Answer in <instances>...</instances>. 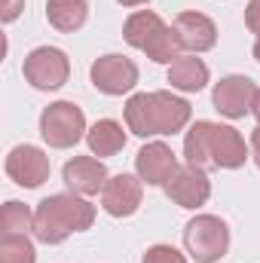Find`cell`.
I'll return each mask as SVG.
<instances>
[{
    "label": "cell",
    "instance_id": "6da1fadb",
    "mask_svg": "<svg viewBox=\"0 0 260 263\" xmlns=\"http://www.w3.org/2000/svg\"><path fill=\"white\" fill-rule=\"evenodd\" d=\"M245 138L233 126H220L211 120H196L184 135V156L196 168H242L248 159Z\"/></svg>",
    "mask_w": 260,
    "mask_h": 263
},
{
    "label": "cell",
    "instance_id": "7a4b0ae2",
    "mask_svg": "<svg viewBox=\"0 0 260 263\" xmlns=\"http://www.w3.org/2000/svg\"><path fill=\"white\" fill-rule=\"evenodd\" d=\"M126 129L138 138H153V135H175L181 132L193 110L184 98L172 92H138L132 95L123 107Z\"/></svg>",
    "mask_w": 260,
    "mask_h": 263
},
{
    "label": "cell",
    "instance_id": "3957f363",
    "mask_svg": "<svg viewBox=\"0 0 260 263\" xmlns=\"http://www.w3.org/2000/svg\"><path fill=\"white\" fill-rule=\"evenodd\" d=\"M95 220V205L77 193L46 196L34 211V236L43 245H62L70 233L89 230Z\"/></svg>",
    "mask_w": 260,
    "mask_h": 263
},
{
    "label": "cell",
    "instance_id": "277c9868",
    "mask_svg": "<svg viewBox=\"0 0 260 263\" xmlns=\"http://www.w3.org/2000/svg\"><path fill=\"white\" fill-rule=\"evenodd\" d=\"M123 40L135 46V49H141L150 62H156V65H172V62H178L181 59V40H178V34H175V28H169L156 12H150V9H138V12H132L129 18H126V25H123Z\"/></svg>",
    "mask_w": 260,
    "mask_h": 263
},
{
    "label": "cell",
    "instance_id": "5b68a950",
    "mask_svg": "<svg viewBox=\"0 0 260 263\" xmlns=\"http://www.w3.org/2000/svg\"><path fill=\"white\" fill-rule=\"evenodd\" d=\"M86 132V117L73 101H52L40 114V135L52 150H67L80 144Z\"/></svg>",
    "mask_w": 260,
    "mask_h": 263
},
{
    "label": "cell",
    "instance_id": "8992f818",
    "mask_svg": "<svg viewBox=\"0 0 260 263\" xmlns=\"http://www.w3.org/2000/svg\"><path fill=\"white\" fill-rule=\"evenodd\" d=\"M184 248L196 263H214L230 248V230L214 214H196L184 230Z\"/></svg>",
    "mask_w": 260,
    "mask_h": 263
},
{
    "label": "cell",
    "instance_id": "52a82bcc",
    "mask_svg": "<svg viewBox=\"0 0 260 263\" xmlns=\"http://www.w3.org/2000/svg\"><path fill=\"white\" fill-rule=\"evenodd\" d=\"M25 80L40 89V92H55L62 89L70 77V62L59 46H37L25 55V65H22Z\"/></svg>",
    "mask_w": 260,
    "mask_h": 263
},
{
    "label": "cell",
    "instance_id": "ba28073f",
    "mask_svg": "<svg viewBox=\"0 0 260 263\" xmlns=\"http://www.w3.org/2000/svg\"><path fill=\"white\" fill-rule=\"evenodd\" d=\"M254 95H257V86H254L251 77L230 73V77H224L220 83H214L211 104H214V110H217L220 117H227V120H242L245 114H251Z\"/></svg>",
    "mask_w": 260,
    "mask_h": 263
},
{
    "label": "cell",
    "instance_id": "9c48e42d",
    "mask_svg": "<svg viewBox=\"0 0 260 263\" xmlns=\"http://www.w3.org/2000/svg\"><path fill=\"white\" fill-rule=\"evenodd\" d=\"M49 172H52L49 156L34 144H18L6 153V175L25 190H34L43 181H49Z\"/></svg>",
    "mask_w": 260,
    "mask_h": 263
},
{
    "label": "cell",
    "instance_id": "30bf717a",
    "mask_svg": "<svg viewBox=\"0 0 260 263\" xmlns=\"http://www.w3.org/2000/svg\"><path fill=\"white\" fill-rule=\"evenodd\" d=\"M89 77H92V86L98 92H104V95H126V92H132L138 86V65L132 59H126V55L110 52V55H101L92 65Z\"/></svg>",
    "mask_w": 260,
    "mask_h": 263
},
{
    "label": "cell",
    "instance_id": "8fae6325",
    "mask_svg": "<svg viewBox=\"0 0 260 263\" xmlns=\"http://www.w3.org/2000/svg\"><path fill=\"white\" fill-rule=\"evenodd\" d=\"M135 172L147 187H165L178 172V156L165 141H150L135 156Z\"/></svg>",
    "mask_w": 260,
    "mask_h": 263
},
{
    "label": "cell",
    "instance_id": "7c38bea8",
    "mask_svg": "<svg viewBox=\"0 0 260 263\" xmlns=\"http://www.w3.org/2000/svg\"><path fill=\"white\" fill-rule=\"evenodd\" d=\"M165 196L172 199L175 205L181 208H202L208 196H211V181L205 175V168H196V165H178V172L172 175V181L165 184Z\"/></svg>",
    "mask_w": 260,
    "mask_h": 263
},
{
    "label": "cell",
    "instance_id": "4fadbf2b",
    "mask_svg": "<svg viewBox=\"0 0 260 263\" xmlns=\"http://www.w3.org/2000/svg\"><path fill=\"white\" fill-rule=\"evenodd\" d=\"M141 196H144V181L138 175H114L107 178L104 190H101V208L110 217H132L141 208Z\"/></svg>",
    "mask_w": 260,
    "mask_h": 263
},
{
    "label": "cell",
    "instance_id": "5bb4252c",
    "mask_svg": "<svg viewBox=\"0 0 260 263\" xmlns=\"http://www.w3.org/2000/svg\"><path fill=\"white\" fill-rule=\"evenodd\" d=\"M62 175H65L67 190L77 193V196H98L104 190L107 178H110L104 162L95 159V156H73V159H67Z\"/></svg>",
    "mask_w": 260,
    "mask_h": 263
},
{
    "label": "cell",
    "instance_id": "9a60e30c",
    "mask_svg": "<svg viewBox=\"0 0 260 263\" xmlns=\"http://www.w3.org/2000/svg\"><path fill=\"white\" fill-rule=\"evenodd\" d=\"M175 34H178V40H181V46L187 49V52H208V49H214V43H217V25L205 15V12H196V9H187V12H181L178 18H175Z\"/></svg>",
    "mask_w": 260,
    "mask_h": 263
},
{
    "label": "cell",
    "instance_id": "2e32d148",
    "mask_svg": "<svg viewBox=\"0 0 260 263\" xmlns=\"http://www.w3.org/2000/svg\"><path fill=\"white\" fill-rule=\"evenodd\" d=\"M172 89H181V92H202L208 86V65L196 55H181L178 62L169 65V77Z\"/></svg>",
    "mask_w": 260,
    "mask_h": 263
},
{
    "label": "cell",
    "instance_id": "e0dca14e",
    "mask_svg": "<svg viewBox=\"0 0 260 263\" xmlns=\"http://www.w3.org/2000/svg\"><path fill=\"white\" fill-rule=\"evenodd\" d=\"M89 0H46V18L55 31L73 34L86 25Z\"/></svg>",
    "mask_w": 260,
    "mask_h": 263
},
{
    "label": "cell",
    "instance_id": "ac0fdd59",
    "mask_svg": "<svg viewBox=\"0 0 260 263\" xmlns=\"http://www.w3.org/2000/svg\"><path fill=\"white\" fill-rule=\"evenodd\" d=\"M86 144H89L92 156H117L126 147V132L117 120H98L86 132Z\"/></svg>",
    "mask_w": 260,
    "mask_h": 263
},
{
    "label": "cell",
    "instance_id": "d6986e66",
    "mask_svg": "<svg viewBox=\"0 0 260 263\" xmlns=\"http://www.w3.org/2000/svg\"><path fill=\"white\" fill-rule=\"evenodd\" d=\"M28 230H34V214L25 202L9 199L0 208V236H28Z\"/></svg>",
    "mask_w": 260,
    "mask_h": 263
},
{
    "label": "cell",
    "instance_id": "ffe728a7",
    "mask_svg": "<svg viewBox=\"0 0 260 263\" xmlns=\"http://www.w3.org/2000/svg\"><path fill=\"white\" fill-rule=\"evenodd\" d=\"M0 263H37L34 242L28 236H0Z\"/></svg>",
    "mask_w": 260,
    "mask_h": 263
},
{
    "label": "cell",
    "instance_id": "44dd1931",
    "mask_svg": "<svg viewBox=\"0 0 260 263\" xmlns=\"http://www.w3.org/2000/svg\"><path fill=\"white\" fill-rule=\"evenodd\" d=\"M141 263H187V257L172 245H153V248H147Z\"/></svg>",
    "mask_w": 260,
    "mask_h": 263
},
{
    "label": "cell",
    "instance_id": "7402d4cb",
    "mask_svg": "<svg viewBox=\"0 0 260 263\" xmlns=\"http://www.w3.org/2000/svg\"><path fill=\"white\" fill-rule=\"evenodd\" d=\"M22 9H25V0H0V18L9 25V22H15L18 15H22Z\"/></svg>",
    "mask_w": 260,
    "mask_h": 263
},
{
    "label": "cell",
    "instance_id": "603a6c76",
    "mask_svg": "<svg viewBox=\"0 0 260 263\" xmlns=\"http://www.w3.org/2000/svg\"><path fill=\"white\" fill-rule=\"evenodd\" d=\"M245 25L251 34H260V0H248L245 6Z\"/></svg>",
    "mask_w": 260,
    "mask_h": 263
},
{
    "label": "cell",
    "instance_id": "cb8c5ba5",
    "mask_svg": "<svg viewBox=\"0 0 260 263\" xmlns=\"http://www.w3.org/2000/svg\"><path fill=\"white\" fill-rule=\"evenodd\" d=\"M251 159L257 162V168H260V126L251 132Z\"/></svg>",
    "mask_w": 260,
    "mask_h": 263
},
{
    "label": "cell",
    "instance_id": "d4e9b609",
    "mask_svg": "<svg viewBox=\"0 0 260 263\" xmlns=\"http://www.w3.org/2000/svg\"><path fill=\"white\" fill-rule=\"evenodd\" d=\"M251 114H254V120H257V126H260V89H257V95H254V104H251Z\"/></svg>",
    "mask_w": 260,
    "mask_h": 263
},
{
    "label": "cell",
    "instance_id": "484cf974",
    "mask_svg": "<svg viewBox=\"0 0 260 263\" xmlns=\"http://www.w3.org/2000/svg\"><path fill=\"white\" fill-rule=\"evenodd\" d=\"M117 3H123V6H144L147 0H117Z\"/></svg>",
    "mask_w": 260,
    "mask_h": 263
},
{
    "label": "cell",
    "instance_id": "4316f807",
    "mask_svg": "<svg viewBox=\"0 0 260 263\" xmlns=\"http://www.w3.org/2000/svg\"><path fill=\"white\" fill-rule=\"evenodd\" d=\"M251 55L260 62V34H257V40H254V49H251Z\"/></svg>",
    "mask_w": 260,
    "mask_h": 263
}]
</instances>
